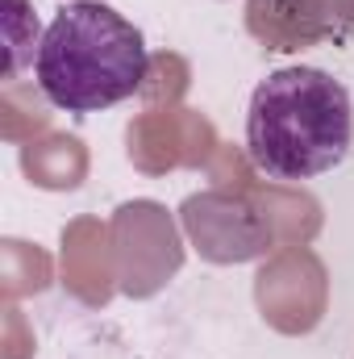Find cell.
<instances>
[{
	"label": "cell",
	"instance_id": "6da1fadb",
	"mask_svg": "<svg viewBox=\"0 0 354 359\" xmlns=\"http://www.w3.org/2000/svg\"><path fill=\"white\" fill-rule=\"evenodd\" d=\"M354 138L351 92L330 72L283 67L250 96L246 151L271 180H313L334 172Z\"/></svg>",
	"mask_w": 354,
	"mask_h": 359
},
{
	"label": "cell",
	"instance_id": "7a4b0ae2",
	"mask_svg": "<svg viewBox=\"0 0 354 359\" xmlns=\"http://www.w3.org/2000/svg\"><path fill=\"white\" fill-rule=\"evenodd\" d=\"M150 72L146 38L100 0H76L55 13L38 38L34 76L42 96L67 113H100L142 88Z\"/></svg>",
	"mask_w": 354,
	"mask_h": 359
},
{
	"label": "cell",
	"instance_id": "3957f363",
	"mask_svg": "<svg viewBox=\"0 0 354 359\" xmlns=\"http://www.w3.org/2000/svg\"><path fill=\"white\" fill-rule=\"evenodd\" d=\"M250 29L275 50L317 38H351L354 0H250Z\"/></svg>",
	"mask_w": 354,
	"mask_h": 359
},
{
	"label": "cell",
	"instance_id": "277c9868",
	"mask_svg": "<svg viewBox=\"0 0 354 359\" xmlns=\"http://www.w3.org/2000/svg\"><path fill=\"white\" fill-rule=\"evenodd\" d=\"M183 222H187L192 243H196L208 259H217V264H229V259H255V255L263 251V243H267L263 226H234V230H229V222H225V217L217 222V213H213L208 196L187 201Z\"/></svg>",
	"mask_w": 354,
	"mask_h": 359
}]
</instances>
